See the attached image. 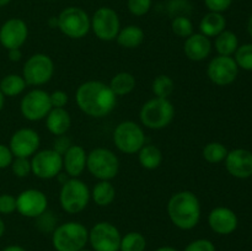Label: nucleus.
Instances as JSON below:
<instances>
[{"label":"nucleus","instance_id":"nucleus-1","mask_svg":"<svg viewBox=\"0 0 252 251\" xmlns=\"http://www.w3.org/2000/svg\"><path fill=\"white\" fill-rule=\"evenodd\" d=\"M75 100L84 113L96 118L105 117L112 112L117 102L110 86L97 80L81 84L76 90Z\"/></svg>","mask_w":252,"mask_h":251},{"label":"nucleus","instance_id":"nucleus-2","mask_svg":"<svg viewBox=\"0 0 252 251\" xmlns=\"http://www.w3.org/2000/svg\"><path fill=\"white\" fill-rule=\"evenodd\" d=\"M167 213L175 226L189 230L198 224L201 218V203L193 192L180 191L172 194L167 203Z\"/></svg>","mask_w":252,"mask_h":251},{"label":"nucleus","instance_id":"nucleus-3","mask_svg":"<svg viewBox=\"0 0 252 251\" xmlns=\"http://www.w3.org/2000/svg\"><path fill=\"white\" fill-rule=\"evenodd\" d=\"M89 240V231L81 223L68 221L53 231L54 249L57 251H80Z\"/></svg>","mask_w":252,"mask_h":251},{"label":"nucleus","instance_id":"nucleus-4","mask_svg":"<svg viewBox=\"0 0 252 251\" xmlns=\"http://www.w3.org/2000/svg\"><path fill=\"white\" fill-rule=\"evenodd\" d=\"M175 108L169 98L154 97L140 110V121L149 129H162L172 122Z\"/></svg>","mask_w":252,"mask_h":251},{"label":"nucleus","instance_id":"nucleus-5","mask_svg":"<svg viewBox=\"0 0 252 251\" xmlns=\"http://www.w3.org/2000/svg\"><path fill=\"white\" fill-rule=\"evenodd\" d=\"M86 167L90 174L100 181H110L117 176L120 160L110 149L96 148L88 154Z\"/></svg>","mask_w":252,"mask_h":251},{"label":"nucleus","instance_id":"nucleus-6","mask_svg":"<svg viewBox=\"0 0 252 251\" xmlns=\"http://www.w3.org/2000/svg\"><path fill=\"white\" fill-rule=\"evenodd\" d=\"M90 197L91 193L85 182L79 180L78 177H71L62 186L59 202L66 213L76 214L86 208Z\"/></svg>","mask_w":252,"mask_h":251},{"label":"nucleus","instance_id":"nucleus-7","mask_svg":"<svg viewBox=\"0 0 252 251\" xmlns=\"http://www.w3.org/2000/svg\"><path fill=\"white\" fill-rule=\"evenodd\" d=\"M57 26L62 33L73 39L83 38L91 29V19L88 12L76 6L64 9L57 17Z\"/></svg>","mask_w":252,"mask_h":251},{"label":"nucleus","instance_id":"nucleus-8","mask_svg":"<svg viewBox=\"0 0 252 251\" xmlns=\"http://www.w3.org/2000/svg\"><path fill=\"white\" fill-rule=\"evenodd\" d=\"M113 142L122 153L135 154L144 145L145 135L139 125L133 121H125L116 127Z\"/></svg>","mask_w":252,"mask_h":251},{"label":"nucleus","instance_id":"nucleus-9","mask_svg":"<svg viewBox=\"0 0 252 251\" xmlns=\"http://www.w3.org/2000/svg\"><path fill=\"white\" fill-rule=\"evenodd\" d=\"M54 74V63L51 57L37 53L30 57L22 69V76L27 85H43L48 83Z\"/></svg>","mask_w":252,"mask_h":251},{"label":"nucleus","instance_id":"nucleus-10","mask_svg":"<svg viewBox=\"0 0 252 251\" xmlns=\"http://www.w3.org/2000/svg\"><path fill=\"white\" fill-rule=\"evenodd\" d=\"M91 29L101 41H113L121 30L118 14L111 7H100L94 12L91 17Z\"/></svg>","mask_w":252,"mask_h":251},{"label":"nucleus","instance_id":"nucleus-11","mask_svg":"<svg viewBox=\"0 0 252 251\" xmlns=\"http://www.w3.org/2000/svg\"><path fill=\"white\" fill-rule=\"evenodd\" d=\"M63 169V155L54 149H46L37 152L32 157V174L42 180H51L58 176Z\"/></svg>","mask_w":252,"mask_h":251},{"label":"nucleus","instance_id":"nucleus-12","mask_svg":"<svg viewBox=\"0 0 252 251\" xmlns=\"http://www.w3.org/2000/svg\"><path fill=\"white\" fill-rule=\"evenodd\" d=\"M21 113L26 120L36 122L46 117L52 110L49 94L44 90L34 89L27 93L21 100Z\"/></svg>","mask_w":252,"mask_h":251},{"label":"nucleus","instance_id":"nucleus-13","mask_svg":"<svg viewBox=\"0 0 252 251\" xmlns=\"http://www.w3.org/2000/svg\"><path fill=\"white\" fill-rule=\"evenodd\" d=\"M121 239L118 229L107 221L97 223L89 233V240L95 251H118Z\"/></svg>","mask_w":252,"mask_h":251},{"label":"nucleus","instance_id":"nucleus-14","mask_svg":"<svg viewBox=\"0 0 252 251\" xmlns=\"http://www.w3.org/2000/svg\"><path fill=\"white\" fill-rule=\"evenodd\" d=\"M239 73V66L231 57L218 56L211 61L207 69L208 78L212 83L219 86H226L235 81Z\"/></svg>","mask_w":252,"mask_h":251},{"label":"nucleus","instance_id":"nucleus-15","mask_svg":"<svg viewBox=\"0 0 252 251\" xmlns=\"http://www.w3.org/2000/svg\"><path fill=\"white\" fill-rule=\"evenodd\" d=\"M46 194L39 189H25L16 198V211L27 218H38L47 211Z\"/></svg>","mask_w":252,"mask_h":251},{"label":"nucleus","instance_id":"nucleus-16","mask_svg":"<svg viewBox=\"0 0 252 251\" xmlns=\"http://www.w3.org/2000/svg\"><path fill=\"white\" fill-rule=\"evenodd\" d=\"M38 133L31 128H21L12 134L9 148L15 157H30L37 153L39 148Z\"/></svg>","mask_w":252,"mask_h":251},{"label":"nucleus","instance_id":"nucleus-17","mask_svg":"<svg viewBox=\"0 0 252 251\" xmlns=\"http://www.w3.org/2000/svg\"><path fill=\"white\" fill-rule=\"evenodd\" d=\"M29 36V29L24 20L9 19L0 27V43L4 48L9 49L20 48L26 42Z\"/></svg>","mask_w":252,"mask_h":251},{"label":"nucleus","instance_id":"nucleus-18","mask_svg":"<svg viewBox=\"0 0 252 251\" xmlns=\"http://www.w3.org/2000/svg\"><path fill=\"white\" fill-rule=\"evenodd\" d=\"M225 167L236 179H248L252 176V153L246 149H234L228 152Z\"/></svg>","mask_w":252,"mask_h":251},{"label":"nucleus","instance_id":"nucleus-19","mask_svg":"<svg viewBox=\"0 0 252 251\" xmlns=\"http://www.w3.org/2000/svg\"><path fill=\"white\" fill-rule=\"evenodd\" d=\"M208 223L212 230L217 234L228 235L238 228V217L230 208L217 207L209 213Z\"/></svg>","mask_w":252,"mask_h":251},{"label":"nucleus","instance_id":"nucleus-20","mask_svg":"<svg viewBox=\"0 0 252 251\" xmlns=\"http://www.w3.org/2000/svg\"><path fill=\"white\" fill-rule=\"evenodd\" d=\"M185 54L193 62L204 61L212 51V43L209 37L202 33H193L187 37L184 46Z\"/></svg>","mask_w":252,"mask_h":251},{"label":"nucleus","instance_id":"nucleus-21","mask_svg":"<svg viewBox=\"0 0 252 251\" xmlns=\"http://www.w3.org/2000/svg\"><path fill=\"white\" fill-rule=\"evenodd\" d=\"M85 149L81 145H70L63 155V167L70 177H78L86 167Z\"/></svg>","mask_w":252,"mask_h":251},{"label":"nucleus","instance_id":"nucleus-22","mask_svg":"<svg viewBox=\"0 0 252 251\" xmlns=\"http://www.w3.org/2000/svg\"><path fill=\"white\" fill-rule=\"evenodd\" d=\"M71 126V118L65 108H52L46 116V127L52 134L64 135Z\"/></svg>","mask_w":252,"mask_h":251},{"label":"nucleus","instance_id":"nucleus-23","mask_svg":"<svg viewBox=\"0 0 252 251\" xmlns=\"http://www.w3.org/2000/svg\"><path fill=\"white\" fill-rule=\"evenodd\" d=\"M226 20L220 12H212L204 15L199 22L201 33L207 37H217L225 30Z\"/></svg>","mask_w":252,"mask_h":251},{"label":"nucleus","instance_id":"nucleus-24","mask_svg":"<svg viewBox=\"0 0 252 251\" xmlns=\"http://www.w3.org/2000/svg\"><path fill=\"white\" fill-rule=\"evenodd\" d=\"M116 39H117V43L123 48H137L144 41V31L139 26L129 25V26H126L125 29L120 30Z\"/></svg>","mask_w":252,"mask_h":251},{"label":"nucleus","instance_id":"nucleus-25","mask_svg":"<svg viewBox=\"0 0 252 251\" xmlns=\"http://www.w3.org/2000/svg\"><path fill=\"white\" fill-rule=\"evenodd\" d=\"M91 197L97 206L107 207L115 201L116 188L110 181H100L93 188Z\"/></svg>","mask_w":252,"mask_h":251},{"label":"nucleus","instance_id":"nucleus-26","mask_svg":"<svg viewBox=\"0 0 252 251\" xmlns=\"http://www.w3.org/2000/svg\"><path fill=\"white\" fill-rule=\"evenodd\" d=\"M139 162L144 169L155 170L161 165L162 162V153L155 145H143L142 149L139 150Z\"/></svg>","mask_w":252,"mask_h":251},{"label":"nucleus","instance_id":"nucleus-27","mask_svg":"<svg viewBox=\"0 0 252 251\" xmlns=\"http://www.w3.org/2000/svg\"><path fill=\"white\" fill-rule=\"evenodd\" d=\"M217 52L219 56L230 57L236 52L239 47V39L236 34L231 31H226L224 30L221 33H219L216 37V42H214Z\"/></svg>","mask_w":252,"mask_h":251},{"label":"nucleus","instance_id":"nucleus-28","mask_svg":"<svg viewBox=\"0 0 252 251\" xmlns=\"http://www.w3.org/2000/svg\"><path fill=\"white\" fill-rule=\"evenodd\" d=\"M111 90L113 91L116 96H125L127 94L132 93L135 88V78L130 73L122 71L118 73L111 79L110 85Z\"/></svg>","mask_w":252,"mask_h":251},{"label":"nucleus","instance_id":"nucleus-29","mask_svg":"<svg viewBox=\"0 0 252 251\" xmlns=\"http://www.w3.org/2000/svg\"><path fill=\"white\" fill-rule=\"evenodd\" d=\"M26 86L27 84L24 76L19 74H9L0 81V90L4 94V96H9V97L20 95L26 89Z\"/></svg>","mask_w":252,"mask_h":251},{"label":"nucleus","instance_id":"nucleus-30","mask_svg":"<svg viewBox=\"0 0 252 251\" xmlns=\"http://www.w3.org/2000/svg\"><path fill=\"white\" fill-rule=\"evenodd\" d=\"M202 154H203L206 161L211 162V164H218V162L225 160L226 155H228V149L221 143L212 142L204 145Z\"/></svg>","mask_w":252,"mask_h":251},{"label":"nucleus","instance_id":"nucleus-31","mask_svg":"<svg viewBox=\"0 0 252 251\" xmlns=\"http://www.w3.org/2000/svg\"><path fill=\"white\" fill-rule=\"evenodd\" d=\"M153 93H154L155 97L160 98H169V96L174 93L175 84L174 80L170 78L169 75H159L154 79L153 81Z\"/></svg>","mask_w":252,"mask_h":251},{"label":"nucleus","instance_id":"nucleus-32","mask_svg":"<svg viewBox=\"0 0 252 251\" xmlns=\"http://www.w3.org/2000/svg\"><path fill=\"white\" fill-rule=\"evenodd\" d=\"M147 246L145 238L140 233H128L121 239V251H144Z\"/></svg>","mask_w":252,"mask_h":251},{"label":"nucleus","instance_id":"nucleus-33","mask_svg":"<svg viewBox=\"0 0 252 251\" xmlns=\"http://www.w3.org/2000/svg\"><path fill=\"white\" fill-rule=\"evenodd\" d=\"M171 29L176 36L184 37L187 38L191 34H193V25L192 21L185 15H179V16L175 17L171 22Z\"/></svg>","mask_w":252,"mask_h":251},{"label":"nucleus","instance_id":"nucleus-34","mask_svg":"<svg viewBox=\"0 0 252 251\" xmlns=\"http://www.w3.org/2000/svg\"><path fill=\"white\" fill-rule=\"evenodd\" d=\"M235 62L239 68L252 71V44H243L235 52Z\"/></svg>","mask_w":252,"mask_h":251},{"label":"nucleus","instance_id":"nucleus-35","mask_svg":"<svg viewBox=\"0 0 252 251\" xmlns=\"http://www.w3.org/2000/svg\"><path fill=\"white\" fill-rule=\"evenodd\" d=\"M11 169L15 176L26 177L30 172H32L31 161L29 157H15L11 162Z\"/></svg>","mask_w":252,"mask_h":251},{"label":"nucleus","instance_id":"nucleus-36","mask_svg":"<svg viewBox=\"0 0 252 251\" xmlns=\"http://www.w3.org/2000/svg\"><path fill=\"white\" fill-rule=\"evenodd\" d=\"M127 6L134 16H144L152 7V0H128Z\"/></svg>","mask_w":252,"mask_h":251},{"label":"nucleus","instance_id":"nucleus-37","mask_svg":"<svg viewBox=\"0 0 252 251\" xmlns=\"http://www.w3.org/2000/svg\"><path fill=\"white\" fill-rule=\"evenodd\" d=\"M16 211V197L9 193L0 194V213L10 214Z\"/></svg>","mask_w":252,"mask_h":251},{"label":"nucleus","instance_id":"nucleus-38","mask_svg":"<svg viewBox=\"0 0 252 251\" xmlns=\"http://www.w3.org/2000/svg\"><path fill=\"white\" fill-rule=\"evenodd\" d=\"M207 9L212 12H224L231 6L233 0H204Z\"/></svg>","mask_w":252,"mask_h":251},{"label":"nucleus","instance_id":"nucleus-39","mask_svg":"<svg viewBox=\"0 0 252 251\" xmlns=\"http://www.w3.org/2000/svg\"><path fill=\"white\" fill-rule=\"evenodd\" d=\"M185 251H216V246L207 239H198L189 244Z\"/></svg>","mask_w":252,"mask_h":251},{"label":"nucleus","instance_id":"nucleus-40","mask_svg":"<svg viewBox=\"0 0 252 251\" xmlns=\"http://www.w3.org/2000/svg\"><path fill=\"white\" fill-rule=\"evenodd\" d=\"M49 100H51L52 108H64L68 102V95L64 91L57 90L49 94Z\"/></svg>","mask_w":252,"mask_h":251},{"label":"nucleus","instance_id":"nucleus-41","mask_svg":"<svg viewBox=\"0 0 252 251\" xmlns=\"http://www.w3.org/2000/svg\"><path fill=\"white\" fill-rule=\"evenodd\" d=\"M12 160H14V155H12L10 148L4 144H0V170L10 166Z\"/></svg>","mask_w":252,"mask_h":251},{"label":"nucleus","instance_id":"nucleus-42","mask_svg":"<svg viewBox=\"0 0 252 251\" xmlns=\"http://www.w3.org/2000/svg\"><path fill=\"white\" fill-rule=\"evenodd\" d=\"M70 139L66 137H64V135H59L58 138H57V140L54 142V148L53 149L56 150L57 153H59L61 155H64V153L66 152V150L70 148Z\"/></svg>","mask_w":252,"mask_h":251},{"label":"nucleus","instance_id":"nucleus-43","mask_svg":"<svg viewBox=\"0 0 252 251\" xmlns=\"http://www.w3.org/2000/svg\"><path fill=\"white\" fill-rule=\"evenodd\" d=\"M22 53L20 51V48H14V49H9V59L12 62H19L21 59Z\"/></svg>","mask_w":252,"mask_h":251},{"label":"nucleus","instance_id":"nucleus-44","mask_svg":"<svg viewBox=\"0 0 252 251\" xmlns=\"http://www.w3.org/2000/svg\"><path fill=\"white\" fill-rule=\"evenodd\" d=\"M2 251H26V250H25V249H22L21 246L11 245V246H7V248H5Z\"/></svg>","mask_w":252,"mask_h":251},{"label":"nucleus","instance_id":"nucleus-45","mask_svg":"<svg viewBox=\"0 0 252 251\" xmlns=\"http://www.w3.org/2000/svg\"><path fill=\"white\" fill-rule=\"evenodd\" d=\"M4 233H5V224L4 221H2V219L0 218V238L4 235Z\"/></svg>","mask_w":252,"mask_h":251},{"label":"nucleus","instance_id":"nucleus-46","mask_svg":"<svg viewBox=\"0 0 252 251\" xmlns=\"http://www.w3.org/2000/svg\"><path fill=\"white\" fill-rule=\"evenodd\" d=\"M4 103H5V96L4 94L1 93V90H0V111H1L2 107H4Z\"/></svg>","mask_w":252,"mask_h":251},{"label":"nucleus","instance_id":"nucleus-47","mask_svg":"<svg viewBox=\"0 0 252 251\" xmlns=\"http://www.w3.org/2000/svg\"><path fill=\"white\" fill-rule=\"evenodd\" d=\"M248 31L249 33H250V36L252 37V15L250 16V19H249V24H248Z\"/></svg>","mask_w":252,"mask_h":251},{"label":"nucleus","instance_id":"nucleus-48","mask_svg":"<svg viewBox=\"0 0 252 251\" xmlns=\"http://www.w3.org/2000/svg\"><path fill=\"white\" fill-rule=\"evenodd\" d=\"M157 251H177V250H175V249H172V248H169V246H165V248L158 249Z\"/></svg>","mask_w":252,"mask_h":251},{"label":"nucleus","instance_id":"nucleus-49","mask_svg":"<svg viewBox=\"0 0 252 251\" xmlns=\"http://www.w3.org/2000/svg\"><path fill=\"white\" fill-rule=\"evenodd\" d=\"M10 1H11V0H0V7L5 6V5H7V4H9Z\"/></svg>","mask_w":252,"mask_h":251},{"label":"nucleus","instance_id":"nucleus-50","mask_svg":"<svg viewBox=\"0 0 252 251\" xmlns=\"http://www.w3.org/2000/svg\"><path fill=\"white\" fill-rule=\"evenodd\" d=\"M80 251H90V250H84V249H83V250H80Z\"/></svg>","mask_w":252,"mask_h":251}]
</instances>
